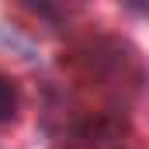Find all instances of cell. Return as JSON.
<instances>
[{
    "instance_id": "1",
    "label": "cell",
    "mask_w": 149,
    "mask_h": 149,
    "mask_svg": "<svg viewBox=\"0 0 149 149\" xmlns=\"http://www.w3.org/2000/svg\"><path fill=\"white\" fill-rule=\"evenodd\" d=\"M17 108H21V97H17L14 80L0 76V121H10V118L17 114Z\"/></svg>"
}]
</instances>
